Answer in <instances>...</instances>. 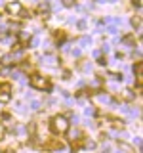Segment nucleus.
Segmentation results:
<instances>
[{
	"label": "nucleus",
	"instance_id": "obj_9",
	"mask_svg": "<svg viewBox=\"0 0 143 153\" xmlns=\"http://www.w3.org/2000/svg\"><path fill=\"white\" fill-rule=\"evenodd\" d=\"M97 98H99V102H103V103H111V98H109V96H103V94H99Z\"/></svg>",
	"mask_w": 143,
	"mask_h": 153
},
{
	"label": "nucleus",
	"instance_id": "obj_1",
	"mask_svg": "<svg viewBox=\"0 0 143 153\" xmlns=\"http://www.w3.org/2000/svg\"><path fill=\"white\" fill-rule=\"evenodd\" d=\"M52 130L55 134H65L69 130V121H67L63 115H57V117L52 119Z\"/></svg>",
	"mask_w": 143,
	"mask_h": 153
},
{
	"label": "nucleus",
	"instance_id": "obj_21",
	"mask_svg": "<svg viewBox=\"0 0 143 153\" xmlns=\"http://www.w3.org/2000/svg\"><path fill=\"white\" fill-rule=\"evenodd\" d=\"M133 6H136V8H139V6H141V2H139V0H133Z\"/></svg>",
	"mask_w": 143,
	"mask_h": 153
},
{
	"label": "nucleus",
	"instance_id": "obj_18",
	"mask_svg": "<svg viewBox=\"0 0 143 153\" xmlns=\"http://www.w3.org/2000/svg\"><path fill=\"white\" fill-rule=\"evenodd\" d=\"M76 25H78V29H86V21H78Z\"/></svg>",
	"mask_w": 143,
	"mask_h": 153
},
{
	"label": "nucleus",
	"instance_id": "obj_23",
	"mask_svg": "<svg viewBox=\"0 0 143 153\" xmlns=\"http://www.w3.org/2000/svg\"><path fill=\"white\" fill-rule=\"evenodd\" d=\"M48 2H50V0H48Z\"/></svg>",
	"mask_w": 143,
	"mask_h": 153
},
{
	"label": "nucleus",
	"instance_id": "obj_6",
	"mask_svg": "<svg viewBox=\"0 0 143 153\" xmlns=\"http://www.w3.org/2000/svg\"><path fill=\"white\" fill-rule=\"evenodd\" d=\"M80 46H92V38H90V36H82V38H80Z\"/></svg>",
	"mask_w": 143,
	"mask_h": 153
},
{
	"label": "nucleus",
	"instance_id": "obj_10",
	"mask_svg": "<svg viewBox=\"0 0 143 153\" xmlns=\"http://www.w3.org/2000/svg\"><path fill=\"white\" fill-rule=\"evenodd\" d=\"M76 4V0H63V6H67V8H73Z\"/></svg>",
	"mask_w": 143,
	"mask_h": 153
},
{
	"label": "nucleus",
	"instance_id": "obj_5",
	"mask_svg": "<svg viewBox=\"0 0 143 153\" xmlns=\"http://www.w3.org/2000/svg\"><path fill=\"white\" fill-rule=\"evenodd\" d=\"M141 71H143V65L137 63L136 65V75H137V84H141Z\"/></svg>",
	"mask_w": 143,
	"mask_h": 153
},
{
	"label": "nucleus",
	"instance_id": "obj_11",
	"mask_svg": "<svg viewBox=\"0 0 143 153\" xmlns=\"http://www.w3.org/2000/svg\"><path fill=\"white\" fill-rule=\"evenodd\" d=\"M12 59H13V56H4V57H2V63L10 65V63H12Z\"/></svg>",
	"mask_w": 143,
	"mask_h": 153
},
{
	"label": "nucleus",
	"instance_id": "obj_2",
	"mask_svg": "<svg viewBox=\"0 0 143 153\" xmlns=\"http://www.w3.org/2000/svg\"><path fill=\"white\" fill-rule=\"evenodd\" d=\"M29 82H31L32 88H38V90H44V88H46V90H50V84H48V80L44 79V76H40V75H32Z\"/></svg>",
	"mask_w": 143,
	"mask_h": 153
},
{
	"label": "nucleus",
	"instance_id": "obj_19",
	"mask_svg": "<svg viewBox=\"0 0 143 153\" xmlns=\"http://www.w3.org/2000/svg\"><path fill=\"white\" fill-rule=\"evenodd\" d=\"M109 50H111V48H109V44H103V48H101V52H105V54H107Z\"/></svg>",
	"mask_w": 143,
	"mask_h": 153
},
{
	"label": "nucleus",
	"instance_id": "obj_16",
	"mask_svg": "<svg viewBox=\"0 0 143 153\" xmlns=\"http://www.w3.org/2000/svg\"><path fill=\"white\" fill-rule=\"evenodd\" d=\"M95 59H97V63H99V65H105V63H107V61H105V57H101V56L95 57Z\"/></svg>",
	"mask_w": 143,
	"mask_h": 153
},
{
	"label": "nucleus",
	"instance_id": "obj_14",
	"mask_svg": "<svg viewBox=\"0 0 143 153\" xmlns=\"http://www.w3.org/2000/svg\"><path fill=\"white\" fill-rule=\"evenodd\" d=\"M124 98H126V100H133L136 96H133V94L130 92V90H126V94H124Z\"/></svg>",
	"mask_w": 143,
	"mask_h": 153
},
{
	"label": "nucleus",
	"instance_id": "obj_12",
	"mask_svg": "<svg viewBox=\"0 0 143 153\" xmlns=\"http://www.w3.org/2000/svg\"><path fill=\"white\" fill-rule=\"evenodd\" d=\"M84 146H86V149H94V147H95V142H92V140H88V142L84 143Z\"/></svg>",
	"mask_w": 143,
	"mask_h": 153
},
{
	"label": "nucleus",
	"instance_id": "obj_3",
	"mask_svg": "<svg viewBox=\"0 0 143 153\" xmlns=\"http://www.w3.org/2000/svg\"><path fill=\"white\" fill-rule=\"evenodd\" d=\"M12 100V94H10V86L4 84L2 86V92H0V103H8Z\"/></svg>",
	"mask_w": 143,
	"mask_h": 153
},
{
	"label": "nucleus",
	"instance_id": "obj_22",
	"mask_svg": "<svg viewBox=\"0 0 143 153\" xmlns=\"http://www.w3.org/2000/svg\"><path fill=\"white\" fill-rule=\"evenodd\" d=\"M109 2H116V0H109Z\"/></svg>",
	"mask_w": 143,
	"mask_h": 153
},
{
	"label": "nucleus",
	"instance_id": "obj_13",
	"mask_svg": "<svg viewBox=\"0 0 143 153\" xmlns=\"http://www.w3.org/2000/svg\"><path fill=\"white\" fill-rule=\"evenodd\" d=\"M122 42H124V44H132V42H133V36H124Z\"/></svg>",
	"mask_w": 143,
	"mask_h": 153
},
{
	"label": "nucleus",
	"instance_id": "obj_4",
	"mask_svg": "<svg viewBox=\"0 0 143 153\" xmlns=\"http://www.w3.org/2000/svg\"><path fill=\"white\" fill-rule=\"evenodd\" d=\"M6 10H8V13H12V16H17V13H21V4L19 2H10L8 6H6Z\"/></svg>",
	"mask_w": 143,
	"mask_h": 153
},
{
	"label": "nucleus",
	"instance_id": "obj_7",
	"mask_svg": "<svg viewBox=\"0 0 143 153\" xmlns=\"http://www.w3.org/2000/svg\"><path fill=\"white\" fill-rule=\"evenodd\" d=\"M44 61H46V63H50V65H54L55 63V57L54 56H44V57H42V63H44Z\"/></svg>",
	"mask_w": 143,
	"mask_h": 153
},
{
	"label": "nucleus",
	"instance_id": "obj_17",
	"mask_svg": "<svg viewBox=\"0 0 143 153\" xmlns=\"http://www.w3.org/2000/svg\"><path fill=\"white\" fill-rule=\"evenodd\" d=\"M107 33H113V35H114V33H116V27H114V25H111V27H107Z\"/></svg>",
	"mask_w": 143,
	"mask_h": 153
},
{
	"label": "nucleus",
	"instance_id": "obj_8",
	"mask_svg": "<svg viewBox=\"0 0 143 153\" xmlns=\"http://www.w3.org/2000/svg\"><path fill=\"white\" fill-rule=\"evenodd\" d=\"M40 107H42L40 102H36V100H32V102H31V109H32V111H38Z\"/></svg>",
	"mask_w": 143,
	"mask_h": 153
},
{
	"label": "nucleus",
	"instance_id": "obj_20",
	"mask_svg": "<svg viewBox=\"0 0 143 153\" xmlns=\"http://www.w3.org/2000/svg\"><path fill=\"white\" fill-rule=\"evenodd\" d=\"M73 56H74V57H78V56H80V50H78V48H76V50H73Z\"/></svg>",
	"mask_w": 143,
	"mask_h": 153
},
{
	"label": "nucleus",
	"instance_id": "obj_15",
	"mask_svg": "<svg viewBox=\"0 0 143 153\" xmlns=\"http://www.w3.org/2000/svg\"><path fill=\"white\" fill-rule=\"evenodd\" d=\"M86 115H88V117L90 115H95V109L94 107H86Z\"/></svg>",
	"mask_w": 143,
	"mask_h": 153
}]
</instances>
